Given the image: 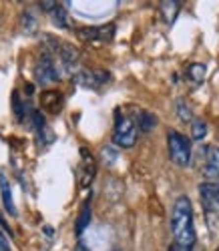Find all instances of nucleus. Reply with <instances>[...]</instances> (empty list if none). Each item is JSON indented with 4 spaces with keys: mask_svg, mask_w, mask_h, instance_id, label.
Instances as JSON below:
<instances>
[{
    "mask_svg": "<svg viewBox=\"0 0 219 251\" xmlns=\"http://www.w3.org/2000/svg\"><path fill=\"white\" fill-rule=\"evenodd\" d=\"M171 231L175 239V249L177 251H193L197 233L193 223V207L187 195L175 199L173 211H171Z\"/></svg>",
    "mask_w": 219,
    "mask_h": 251,
    "instance_id": "obj_1",
    "label": "nucleus"
},
{
    "mask_svg": "<svg viewBox=\"0 0 219 251\" xmlns=\"http://www.w3.org/2000/svg\"><path fill=\"white\" fill-rule=\"evenodd\" d=\"M167 151L169 159L177 167H189L191 163V141L175 129L167 131Z\"/></svg>",
    "mask_w": 219,
    "mask_h": 251,
    "instance_id": "obj_2",
    "label": "nucleus"
},
{
    "mask_svg": "<svg viewBox=\"0 0 219 251\" xmlns=\"http://www.w3.org/2000/svg\"><path fill=\"white\" fill-rule=\"evenodd\" d=\"M137 135H139V131H137L135 119L119 115L117 121H115V129H113V143L117 145V147L131 149L137 143Z\"/></svg>",
    "mask_w": 219,
    "mask_h": 251,
    "instance_id": "obj_3",
    "label": "nucleus"
},
{
    "mask_svg": "<svg viewBox=\"0 0 219 251\" xmlns=\"http://www.w3.org/2000/svg\"><path fill=\"white\" fill-rule=\"evenodd\" d=\"M34 78L40 87L60 80V69L56 67L55 56H51L49 52H40V56L36 60V67H34Z\"/></svg>",
    "mask_w": 219,
    "mask_h": 251,
    "instance_id": "obj_4",
    "label": "nucleus"
},
{
    "mask_svg": "<svg viewBox=\"0 0 219 251\" xmlns=\"http://www.w3.org/2000/svg\"><path fill=\"white\" fill-rule=\"evenodd\" d=\"M115 25L113 23H107V25H99V26H84L79 28V36L86 43H111L115 38Z\"/></svg>",
    "mask_w": 219,
    "mask_h": 251,
    "instance_id": "obj_5",
    "label": "nucleus"
},
{
    "mask_svg": "<svg viewBox=\"0 0 219 251\" xmlns=\"http://www.w3.org/2000/svg\"><path fill=\"white\" fill-rule=\"evenodd\" d=\"M60 69L67 71L69 75H75L79 71V62H81V52L77 47H73L71 43H60V49L56 52Z\"/></svg>",
    "mask_w": 219,
    "mask_h": 251,
    "instance_id": "obj_6",
    "label": "nucleus"
},
{
    "mask_svg": "<svg viewBox=\"0 0 219 251\" xmlns=\"http://www.w3.org/2000/svg\"><path fill=\"white\" fill-rule=\"evenodd\" d=\"M73 80L82 89H99L103 82L109 80L107 71H89V69H79L73 75Z\"/></svg>",
    "mask_w": 219,
    "mask_h": 251,
    "instance_id": "obj_7",
    "label": "nucleus"
},
{
    "mask_svg": "<svg viewBox=\"0 0 219 251\" xmlns=\"http://www.w3.org/2000/svg\"><path fill=\"white\" fill-rule=\"evenodd\" d=\"M97 175V161L91 151L82 147L81 149V187H89Z\"/></svg>",
    "mask_w": 219,
    "mask_h": 251,
    "instance_id": "obj_8",
    "label": "nucleus"
},
{
    "mask_svg": "<svg viewBox=\"0 0 219 251\" xmlns=\"http://www.w3.org/2000/svg\"><path fill=\"white\" fill-rule=\"evenodd\" d=\"M199 197H201V205L207 215H219V201L215 195L213 181H205L199 185Z\"/></svg>",
    "mask_w": 219,
    "mask_h": 251,
    "instance_id": "obj_9",
    "label": "nucleus"
},
{
    "mask_svg": "<svg viewBox=\"0 0 219 251\" xmlns=\"http://www.w3.org/2000/svg\"><path fill=\"white\" fill-rule=\"evenodd\" d=\"M0 197H2V205L6 209V213L10 217H16L18 209L14 205V199H12V187H10V181H8L6 173H2V171H0Z\"/></svg>",
    "mask_w": 219,
    "mask_h": 251,
    "instance_id": "obj_10",
    "label": "nucleus"
},
{
    "mask_svg": "<svg viewBox=\"0 0 219 251\" xmlns=\"http://www.w3.org/2000/svg\"><path fill=\"white\" fill-rule=\"evenodd\" d=\"M40 104L45 107L51 115H56V113H60L62 111V104H64V99H62V95L58 93V91H42V95H40Z\"/></svg>",
    "mask_w": 219,
    "mask_h": 251,
    "instance_id": "obj_11",
    "label": "nucleus"
},
{
    "mask_svg": "<svg viewBox=\"0 0 219 251\" xmlns=\"http://www.w3.org/2000/svg\"><path fill=\"white\" fill-rule=\"evenodd\" d=\"M203 175L207 181H219V149L217 147L207 151V157L203 163Z\"/></svg>",
    "mask_w": 219,
    "mask_h": 251,
    "instance_id": "obj_12",
    "label": "nucleus"
},
{
    "mask_svg": "<svg viewBox=\"0 0 219 251\" xmlns=\"http://www.w3.org/2000/svg\"><path fill=\"white\" fill-rule=\"evenodd\" d=\"M91 215H93L91 199H84L81 211H79V217H77V221H75V233H77V237H81V235L86 231V227H89V223H91Z\"/></svg>",
    "mask_w": 219,
    "mask_h": 251,
    "instance_id": "obj_13",
    "label": "nucleus"
},
{
    "mask_svg": "<svg viewBox=\"0 0 219 251\" xmlns=\"http://www.w3.org/2000/svg\"><path fill=\"white\" fill-rule=\"evenodd\" d=\"M135 125H137V131H139V133L147 135V133H151L153 129L157 127V117L153 115L151 111H139Z\"/></svg>",
    "mask_w": 219,
    "mask_h": 251,
    "instance_id": "obj_14",
    "label": "nucleus"
},
{
    "mask_svg": "<svg viewBox=\"0 0 219 251\" xmlns=\"http://www.w3.org/2000/svg\"><path fill=\"white\" fill-rule=\"evenodd\" d=\"M161 8V14H163V20H165V25H173L175 23V18H177L179 10H181V2H177V0H165V2L159 4Z\"/></svg>",
    "mask_w": 219,
    "mask_h": 251,
    "instance_id": "obj_15",
    "label": "nucleus"
},
{
    "mask_svg": "<svg viewBox=\"0 0 219 251\" xmlns=\"http://www.w3.org/2000/svg\"><path fill=\"white\" fill-rule=\"evenodd\" d=\"M51 20L56 28H71V23H69V12H67V6L64 4H58L51 10Z\"/></svg>",
    "mask_w": 219,
    "mask_h": 251,
    "instance_id": "obj_16",
    "label": "nucleus"
},
{
    "mask_svg": "<svg viewBox=\"0 0 219 251\" xmlns=\"http://www.w3.org/2000/svg\"><path fill=\"white\" fill-rule=\"evenodd\" d=\"M205 73H207L205 65H201V62H193V65H189L185 75H187V80L191 82L193 87H199V85H203V80H205Z\"/></svg>",
    "mask_w": 219,
    "mask_h": 251,
    "instance_id": "obj_17",
    "label": "nucleus"
},
{
    "mask_svg": "<svg viewBox=\"0 0 219 251\" xmlns=\"http://www.w3.org/2000/svg\"><path fill=\"white\" fill-rule=\"evenodd\" d=\"M205 137H207V123L203 119H193L191 121V139L203 141Z\"/></svg>",
    "mask_w": 219,
    "mask_h": 251,
    "instance_id": "obj_18",
    "label": "nucleus"
},
{
    "mask_svg": "<svg viewBox=\"0 0 219 251\" xmlns=\"http://www.w3.org/2000/svg\"><path fill=\"white\" fill-rule=\"evenodd\" d=\"M12 109H14V115H16V121L23 123L27 117H28V109H27V102L20 100V95L18 93H12Z\"/></svg>",
    "mask_w": 219,
    "mask_h": 251,
    "instance_id": "obj_19",
    "label": "nucleus"
},
{
    "mask_svg": "<svg viewBox=\"0 0 219 251\" xmlns=\"http://www.w3.org/2000/svg\"><path fill=\"white\" fill-rule=\"evenodd\" d=\"M36 16L30 12V10H25L23 16H20V28H23L25 34H32L36 30Z\"/></svg>",
    "mask_w": 219,
    "mask_h": 251,
    "instance_id": "obj_20",
    "label": "nucleus"
},
{
    "mask_svg": "<svg viewBox=\"0 0 219 251\" xmlns=\"http://www.w3.org/2000/svg\"><path fill=\"white\" fill-rule=\"evenodd\" d=\"M175 111H177V117L183 123H191L193 121V111H191V107L187 104V100L177 99V102H175Z\"/></svg>",
    "mask_w": 219,
    "mask_h": 251,
    "instance_id": "obj_21",
    "label": "nucleus"
},
{
    "mask_svg": "<svg viewBox=\"0 0 219 251\" xmlns=\"http://www.w3.org/2000/svg\"><path fill=\"white\" fill-rule=\"evenodd\" d=\"M117 151L113 149V147H103V159L107 161V165H113L115 161H117Z\"/></svg>",
    "mask_w": 219,
    "mask_h": 251,
    "instance_id": "obj_22",
    "label": "nucleus"
},
{
    "mask_svg": "<svg viewBox=\"0 0 219 251\" xmlns=\"http://www.w3.org/2000/svg\"><path fill=\"white\" fill-rule=\"evenodd\" d=\"M0 251H12L10 249V243H8V237L4 235L2 229H0Z\"/></svg>",
    "mask_w": 219,
    "mask_h": 251,
    "instance_id": "obj_23",
    "label": "nucleus"
},
{
    "mask_svg": "<svg viewBox=\"0 0 219 251\" xmlns=\"http://www.w3.org/2000/svg\"><path fill=\"white\" fill-rule=\"evenodd\" d=\"M38 6L42 8V10H47V12H51L55 6H56V2H38Z\"/></svg>",
    "mask_w": 219,
    "mask_h": 251,
    "instance_id": "obj_24",
    "label": "nucleus"
},
{
    "mask_svg": "<svg viewBox=\"0 0 219 251\" xmlns=\"http://www.w3.org/2000/svg\"><path fill=\"white\" fill-rule=\"evenodd\" d=\"M75 251H91L89 247H86L84 243H77V247H75Z\"/></svg>",
    "mask_w": 219,
    "mask_h": 251,
    "instance_id": "obj_25",
    "label": "nucleus"
},
{
    "mask_svg": "<svg viewBox=\"0 0 219 251\" xmlns=\"http://www.w3.org/2000/svg\"><path fill=\"white\" fill-rule=\"evenodd\" d=\"M45 233H47L49 237H53V235H55V231H53V227H45Z\"/></svg>",
    "mask_w": 219,
    "mask_h": 251,
    "instance_id": "obj_26",
    "label": "nucleus"
},
{
    "mask_svg": "<svg viewBox=\"0 0 219 251\" xmlns=\"http://www.w3.org/2000/svg\"><path fill=\"white\" fill-rule=\"evenodd\" d=\"M213 185H215V195H217V201H219V181H213Z\"/></svg>",
    "mask_w": 219,
    "mask_h": 251,
    "instance_id": "obj_27",
    "label": "nucleus"
},
{
    "mask_svg": "<svg viewBox=\"0 0 219 251\" xmlns=\"http://www.w3.org/2000/svg\"><path fill=\"white\" fill-rule=\"evenodd\" d=\"M169 251H177V249H175V247H169Z\"/></svg>",
    "mask_w": 219,
    "mask_h": 251,
    "instance_id": "obj_28",
    "label": "nucleus"
}]
</instances>
